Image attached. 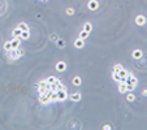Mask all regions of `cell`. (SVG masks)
Wrapping results in <instances>:
<instances>
[{
	"instance_id": "1",
	"label": "cell",
	"mask_w": 147,
	"mask_h": 130,
	"mask_svg": "<svg viewBox=\"0 0 147 130\" xmlns=\"http://www.w3.org/2000/svg\"><path fill=\"white\" fill-rule=\"evenodd\" d=\"M125 83H133V85H138V79L134 77V74L132 72H128V76H126V79H125Z\"/></svg>"
},
{
	"instance_id": "2",
	"label": "cell",
	"mask_w": 147,
	"mask_h": 130,
	"mask_svg": "<svg viewBox=\"0 0 147 130\" xmlns=\"http://www.w3.org/2000/svg\"><path fill=\"white\" fill-rule=\"evenodd\" d=\"M48 87H50V83L47 82V79H42V81L38 82V91H39V92L48 90Z\"/></svg>"
},
{
	"instance_id": "3",
	"label": "cell",
	"mask_w": 147,
	"mask_h": 130,
	"mask_svg": "<svg viewBox=\"0 0 147 130\" xmlns=\"http://www.w3.org/2000/svg\"><path fill=\"white\" fill-rule=\"evenodd\" d=\"M57 98H59V102H65V100L69 98L66 90H59L57 91Z\"/></svg>"
},
{
	"instance_id": "4",
	"label": "cell",
	"mask_w": 147,
	"mask_h": 130,
	"mask_svg": "<svg viewBox=\"0 0 147 130\" xmlns=\"http://www.w3.org/2000/svg\"><path fill=\"white\" fill-rule=\"evenodd\" d=\"M21 38H13L11 39V46H12V50H17L18 47L21 46Z\"/></svg>"
},
{
	"instance_id": "5",
	"label": "cell",
	"mask_w": 147,
	"mask_h": 130,
	"mask_svg": "<svg viewBox=\"0 0 147 130\" xmlns=\"http://www.w3.org/2000/svg\"><path fill=\"white\" fill-rule=\"evenodd\" d=\"M39 102H40V104H43V105H47V104H50V98L47 96V94H39Z\"/></svg>"
},
{
	"instance_id": "6",
	"label": "cell",
	"mask_w": 147,
	"mask_h": 130,
	"mask_svg": "<svg viewBox=\"0 0 147 130\" xmlns=\"http://www.w3.org/2000/svg\"><path fill=\"white\" fill-rule=\"evenodd\" d=\"M135 23H137L138 26H143L144 23H146V17H144V16H142V14L137 16V17H135Z\"/></svg>"
},
{
	"instance_id": "7",
	"label": "cell",
	"mask_w": 147,
	"mask_h": 130,
	"mask_svg": "<svg viewBox=\"0 0 147 130\" xmlns=\"http://www.w3.org/2000/svg\"><path fill=\"white\" fill-rule=\"evenodd\" d=\"M7 57H8L9 60H16V59H18L16 50H11V51H7Z\"/></svg>"
},
{
	"instance_id": "8",
	"label": "cell",
	"mask_w": 147,
	"mask_h": 130,
	"mask_svg": "<svg viewBox=\"0 0 147 130\" xmlns=\"http://www.w3.org/2000/svg\"><path fill=\"white\" fill-rule=\"evenodd\" d=\"M65 69H66V64H65L64 61H59L56 64V70L57 72H64Z\"/></svg>"
},
{
	"instance_id": "9",
	"label": "cell",
	"mask_w": 147,
	"mask_h": 130,
	"mask_svg": "<svg viewBox=\"0 0 147 130\" xmlns=\"http://www.w3.org/2000/svg\"><path fill=\"white\" fill-rule=\"evenodd\" d=\"M98 7H99V4H98L96 0H90V1H89V9L95 11V9H98Z\"/></svg>"
},
{
	"instance_id": "10",
	"label": "cell",
	"mask_w": 147,
	"mask_h": 130,
	"mask_svg": "<svg viewBox=\"0 0 147 130\" xmlns=\"http://www.w3.org/2000/svg\"><path fill=\"white\" fill-rule=\"evenodd\" d=\"M69 99H70L72 102H79V100H81V92H74V94H72V95L69 96Z\"/></svg>"
},
{
	"instance_id": "11",
	"label": "cell",
	"mask_w": 147,
	"mask_h": 130,
	"mask_svg": "<svg viewBox=\"0 0 147 130\" xmlns=\"http://www.w3.org/2000/svg\"><path fill=\"white\" fill-rule=\"evenodd\" d=\"M119 83H120V85H119V91H120L121 94H125V92L128 91L126 83H125V82H119Z\"/></svg>"
},
{
	"instance_id": "12",
	"label": "cell",
	"mask_w": 147,
	"mask_h": 130,
	"mask_svg": "<svg viewBox=\"0 0 147 130\" xmlns=\"http://www.w3.org/2000/svg\"><path fill=\"white\" fill-rule=\"evenodd\" d=\"M74 46H76V48H83V46H85V42H83V39L78 38V39L74 42Z\"/></svg>"
},
{
	"instance_id": "13",
	"label": "cell",
	"mask_w": 147,
	"mask_h": 130,
	"mask_svg": "<svg viewBox=\"0 0 147 130\" xmlns=\"http://www.w3.org/2000/svg\"><path fill=\"white\" fill-rule=\"evenodd\" d=\"M50 102H51V103L59 102V98H57V91H54V92H52V95L50 96Z\"/></svg>"
},
{
	"instance_id": "14",
	"label": "cell",
	"mask_w": 147,
	"mask_h": 130,
	"mask_svg": "<svg viewBox=\"0 0 147 130\" xmlns=\"http://www.w3.org/2000/svg\"><path fill=\"white\" fill-rule=\"evenodd\" d=\"M21 29L20 27H17V29H14L13 31H12V35H13V38H20L21 37Z\"/></svg>"
},
{
	"instance_id": "15",
	"label": "cell",
	"mask_w": 147,
	"mask_h": 130,
	"mask_svg": "<svg viewBox=\"0 0 147 130\" xmlns=\"http://www.w3.org/2000/svg\"><path fill=\"white\" fill-rule=\"evenodd\" d=\"M142 55H143V54H142V51H141V50H135V51L133 52V57H134L135 60L141 59V57H142Z\"/></svg>"
},
{
	"instance_id": "16",
	"label": "cell",
	"mask_w": 147,
	"mask_h": 130,
	"mask_svg": "<svg viewBox=\"0 0 147 130\" xmlns=\"http://www.w3.org/2000/svg\"><path fill=\"white\" fill-rule=\"evenodd\" d=\"M29 37H30V31H22V33H21V39L22 40H26V39H29Z\"/></svg>"
},
{
	"instance_id": "17",
	"label": "cell",
	"mask_w": 147,
	"mask_h": 130,
	"mask_svg": "<svg viewBox=\"0 0 147 130\" xmlns=\"http://www.w3.org/2000/svg\"><path fill=\"white\" fill-rule=\"evenodd\" d=\"M81 83H82V81H81L79 77H74L73 78V85L74 86H81Z\"/></svg>"
},
{
	"instance_id": "18",
	"label": "cell",
	"mask_w": 147,
	"mask_h": 130,
	"mask_svg": "<svg viewBox=\"0 0 147 130\" xmlns=\"http://www.w3.org/2000/svg\"><path fill=\"white\" fill-rule=\"evenodd\" d=\"M16 52H17V56H18V57H21V56H23V55H25V50H23V48H21V46L17 48V50H16Z\"/></svg>"
},
{
	"instance_id": "19",
	"label": "cell",
	"mask_w": 147,
	"mask_h": 130,
	"mask_svg": "<svg viewBox=\"0 0 147 130\" xmlns=\"http://www.w3.org/2000/svg\"><path fill=\"white\" fill-rule=\"evenodd\" d=\"M83 30L87 31V33H90V31L93 30V26H91V23H90V22H86L85 26H83Z\"/></svg>"
},
{
	"instance_id": "20",
	"label": "cell",
	"mask_w": 147,
	"mask_h": 130,
	"mask_svg": "<svg viewBox=\"0 0 147 130\" xmlns=\"http://www.w3.org/2000/svg\"><path fill=\"white\" fill-rule=\"evenodd\" d=\"M112 78L115 79L116 82H121V77H120L119 73H115V72H113V73H112Z\"/></svg>"
},
{
	"instance_id": "21",
	"label": "cell",
	"mask_w": 147,
	"mask_h": 130,
	"mask_svg": "<svg viewBox=\"0 0 147 130\" xmlns=\"http://www.w3.org/2000/svg\"><path fill=\"white\" fill-rule=\"evenodd\" d=\"M18 27L21 29V31H27V30H29V26L26 25L25 22H21L20 25H18Z\"/></svg>"
},
{
	"instance_id": "22",
	"label": "cell",
	"mask_w": 147,
	"mask_h": 130,
	"mask_svg": "<svg viewBox=\"0 0 147 130\" xmlns=\"http://www.w3.org/2000/svg\"><path fill=\"white\" fill-rule=\"evenodd\" d=\"M89 34H90V33H87V31L82 30L81 33H79V38H81V39H86V38L89 37Z\"/></svg>"
},
{
	"instance_id": "23",
	"label": "cell",
	"mask_w": 147,
	"mask_h": 130,
	"mask_svg": "<svg viewBox=\"0 0 147 130\" xmlns=\"http://www.w3.org/2000/svg\"><path fill=\"white\" fill-rule=\"evenodd\" d=\"M126 100H128V102H134V100H135V96H134V94H133V92L128 94V95H126Z\"/></svg>"
},
{
	"instance_id": "24",
	"label": "cell",
	"mask_w": 147,
	"mask_h": 130,
	"mask_svg": "<svg viewBox=\"0 0 147 130\" xmlns=\"http://www.w3.org/2000/svg\"><path fill=\"white\" fill-rule=\"evenodd\" d=\"M119 74H120V77H121V78H126V76H128V70L122 68L121 70L119 72Z\"/></svg>"
},
{
	"instance_id": "25",
	"label": "cell",
	"mask_w": 147,
	"mask_h": 130,
	"mask_svg": "<svg viewBox=\"0 0 147 130\" xmlns=\"http://www.w3.org/2000/svg\"><path fill=\"white\" fill-rule=\"evenodd\" d=\"M4 50H5V52H7V51H11V50H12L11 40H8V42H5V43H4Z\"/></svg>"
},
{
	"instance_id": "26",
	"label": "cell",
	"mask_w": 147,
	"mask_h": 130,
	"mask_svg": "<svg viewBox=\"0 0 147 130\" xmlns=\"http://www.w3.org/2000/svg\"><path fill=\"white\" fill-rule=\"evenodd\" d=\"M122 68H124L122 65H120V64H116L115 66H113V72H115V73H119V72L121 70Z\"/></svg>"
},
{
	"instance_id": "27",
	"label": "cell",
	"mask_w": 147,
	"mask_h": 130,
	"mask_svg": "<svg viewBox=\"0 0 147 130\" xmlns=\"http://www.w3.org/2000/svg\"><path fill=\"white\" fill-rule=\"evenodd\" d=\"M126 87H128V91H134V90H135V87H137V85H133V83H128Z\"/></svg>"
},
{
	"instance_id": "28",
	"label": "cell",
	"mask_w": 147,
	"mask_h": 130,
	"mask_svg": "<svg viewBox=\"0 0 147 130\" xmlns=\"http://www.w3.org/2000/svg\"><path fill=\"white\" fill-rule=\"evenodd\" d=\"M56 77H54V76H51V77H48V78H47V82L48 83H55V82H56Z\"/></svg>"
},
{
	"instance_id": "29",
	"label": "cell",
	"mask_w": 147,
	"mask_h": 130,
	"mask_svg": "<svg viewBox=\"0 0 147 130\" xmlns=\"http://www.w3.org/2000/svg\"><path fill=\"white\" fill-rule=\"evenodd\" d=\"M57 44H59L60 47H64V46H65V40L64 39H57Z\"/></svg>"
},
{
	"instance_id": "30",
	"label": "cell",
	"mask_w": 147,
	"mask_h": 130,
	"mask_svg": "<svg viewBox=\"0 0 147 130\" xmlns=\"http://www.w3.org/2000/svg\"><path fill=\"white\" fill-rule=\"evenodd\" d=\"M66 14H69V16L74 14V9L73 8H68V9H66Z\"/></svg>"
},
{
	"instance_id": "31",
	"label": "cell",
	"mask_w": 147,
	"mask_h": 130,
	"mask_svg": "<svg viewBox=\"0 0 147 130\" xmlns=\"http://www.w3.org/2000/svg\"><path fill=\"white\" fill-rule=\"evenodd\" d=\"M51 39H52V40H57V37H56L55 34H52V35H51Z\"/></svg>"
},
{
	"instance_id": "32",
	"label": "cell",
	"mask_w": 147,
	"mask_h": 130,
	"mask_svg": "<svg viewBox=\"0 0 147 130\" xmlns=\"http://www.w3.org/2000/svg\"><path fill=\"white\" fill-rule=\"evenodd\" d=\"M103 129H105V130H109V129H111V126H109V125H104V126H103Z\"/></svg>"
},
{
	"instance_id": "33",
	"label": "cell",
	"mask_w": 147,
	"mask_h": 130,
	"mask_svg": "<svg viewBox=\"0 0 147 130\" xmlns=\"http://www.w3.org/2000/svg\"><path fill=\"white\" fill-rule=\"evenodd\" d=\"M142 95H143V96H147V88H146V90H143V91H142Z\"/></svg>"
}]
</instances>
